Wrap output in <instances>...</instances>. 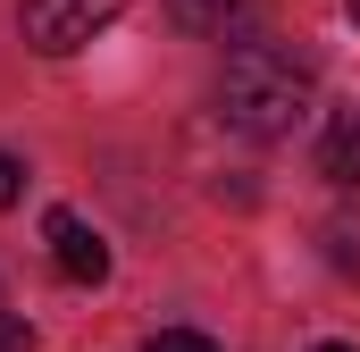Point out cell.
<instances>
[{
    "mask_svg": "<svg viewBox=\"0 0 360 352\" xmlns=\"http://www.w3.org/2000/svg\"><path fill=\"white\" fill-rule=\"evenodd\" d=\"M117 8H126V0H25L17 25H25V42H34L42 59H68V51H84L92 34L117 25Z\"/></svg>",
    "mask_w": 360,
    "mask_h": 352,
    "instance_id": "2",
    "label": "cell"
},
{
    "mask_svg": "<svg viewBox=\"0 0 360 352\" xmlns=\"http://www.w3.org/2000/svg\"><path fill=\"white\" fill-rule=\"evenodd\" d=\"M218 118L252 143H285L310 118V68L276 42H235L218 68Z\"/></svg>",
    "mask_w": 360,
    "mask_h": 352,
    "instance_id": "1",
    "label": "cell"
},
{
    "mask_svg": "<svg viewBox=\"0 0 360 352\" xmlns=\"http://www.w3.org/2000/svg\"><path fill=\"white\" fill-rule=\"evenodd\" d=\"M17 193H25V160L0 151V210H17Z\"/></svg>",
    "mask_w": 360,
    "mask_h": 352,
    "instance_id": "7",
    "label": "cell"
},
{
    "mask_svg": "<svg viewBox=\"0 0 360 352\" xmlns=\"http://www.w3.org/2000/svg\"><path fill=\"white\" fill-rule=\"evenodd\" d=\"M42 235H51V260H59L68 285H101V277H109V244L92 235L76 210H51V218H42Z\"/></svg>",
    "mask_w": 360,
    "mask_h": 352,
    "instance_id": "3",
    "label": "cell"
},
{
    "mask_svg": "<svg viewBox=\"0 0 360 352\" xmlns=\"http://www.w3.org/2000/svg\"><path fill=\"white\" fill-rule=\"evenodd\" d=\"M344 8H352V25H360V0H344Z\"/></svg>",
    "mask_w": 360,
    "mask_h": 352,
    "instance_id": "11",
    "label": "cell"
},
{
    "mask_svg": "<svg viewBox=\"0 0 360 352\" xmlns=\"http://www.w3.org/2000/svg\"><path fill=\"white\" fill-rule=\"evenodd\" d=\"M168 17H176L184 34H210V42H235L252 17H260V0H168Z\"/></svg>",
    "mask_w": 360,
    "mask_h": 352,
    "instance_id": "4",
    "label": "cell"
},
{
    "mask_svg": "<svg viewBox=\"0 0 360 352\" xmlns=\"http://www.w3.org/2000/svg\"><path fill=\"white\" fill-rule=\"evenodd\" d=\"M319 176L327 184H360V109H335L319 134Z\"/></svg>",
    "mask_w": 360,
    "mask_h": 352,
    "instance_id": "5",
    "label": "cell"
},
{
    "mask_svg": "<svg viewBox=\"0 0 360 352\" xmlns=\"http://www.w3.org/2000/svg\"><path fill=\"white\" fill-rule=\"evenodd\" d=\"M143 352H218V344H210V336H193V327H160Z\"/></svg>",
    "mask_w": 360,
    "mask_h": 352,
    "instance_id": "6",
    "label": "cell"
},
{
    "mask_svg": "<svg viewBox=\"0 0 360 352\" xmlns=\"http://www.w3.org/2000/svg\"><path fill=\"white\" fill-rule=\"evenodd\" d=\"M327 260L344 268V277H360V244H352V235H344V227H335V235H327Z\"/></svg>",
    "mask_w": 360,
    "mask_h": 352,
    "instance_id": "9",
    "label": "cell"
},
{
    "mask_svg": "<svg viewBox=\"0 0 360 352\" xmlns=\"http://www.w3.org/2000/svg\"><path fill=\"white\" fill-rule=\"evenodd\" d=\"M319 352H360V344H319Z\"/></svg>",
    "mask_w": 360,
    "mask_h": 352,
    "instance_id": "10",
    "label": "cell"
},
{
    "mask_svg": "<svg viewBox=\"0 0 360 352\" xmlns=\"http://www.w3.org/2000/svg\"><path fill=\"white\" fill-rule=\"evenodd\" d=\"M0 352H34V327H25L17 310H0Z\"/></svg>",
    "mask_w": 360,
    "mask_h": 352,
    "instance_id": "8",
    "label": "cell"
}]
</instances>
